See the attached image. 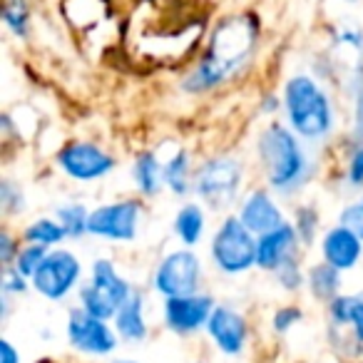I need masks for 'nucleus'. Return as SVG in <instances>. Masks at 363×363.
<instances>
[{
	"label": "nucleus",
	"mask_w": 363,
	"mask_h": 363,
	"mask_svg": "<svg viewBox=\"0 0 363 363\" xmlns=\"http://www.w3.org/2000/svg\"><path fill=\"white\" fill-rule=\"evenodd\" d=\"M318 249H321V262L331 264L341 274L356 269L363 259V239L348 227H343L341 222L331 224L321 234Z\"/></svg>",
	"instance_id": "obj_13"
},
{
	"label": "nucleus",
	"mask_w": 363,
	"mask_h": 363,
	"mask_svg": "<svg viewBox=\"0 0 363 363\" xmlns=\"http://www.w3.org/2000/svg\"><path fill=\"white\" fill-rule=\"evenodd\" d=\"M351 132L346 137L361 140L363 137V82L351 92Z\"/></svg>",
	"instance_id": "obj_35"
},
{
	"label": "nucleus",
	"mask_w": 363,
	"mask_h": 363,
	"mask_svg": "<svg viewBox=\"0 0 363 363\" xmlns=\"http://www.w3.org/2000/svg\"><path fill=\"white\" fill-rule=\"evenodd\" d=\"M356 303H358L356 294H338V296L328 303V318H331V326L333 328L351 326V316H353Z\"/></svg>",
	"instance_id": "obj_30"
},
{
	"label": "nucleus",
	"mask_w": 363,
	"mask_h": 363,
	"mask_svg": "<svg viewBox=\"0 0 363 363\" xmlns=\"http://www.w3.org/2000/svg\"><path fill=\"white\" fill-rule=\"evenodd\" d=\"M132 187L142 199H157L164 192V164L155 150H140L130 167Z\"/></svg>",
	"instance_id": "obj_16"
},
{
	"label": "nucleus",
	"mask_w": 363,
	"mask_h": 363,
	"mask_svg": "<svg viewBox=\"0 0 363 363\" xmlns=\"http://www.w3.org/2000/svg\"><path fill=\"white\" fill-rule=\"evenodd\" d=\"M67 341L72 348L92 356L112 353L117 346V331L102 318L90 316L82 308H72L67 316Z\"/></svg>",
	"instance_id": "obj_11"
},
{
	"label": "nucleus",
	"mask_w": 363,
	"mask_h": 363,
	"mask_svg": "<svg viewBox=\"0 0 363 363\" xmlns=\"http://www.w3.org/2000/svg\"><path fill=\"white\" fill-rule=\"evenodd\" d=\"M21 247H23L21 237H16L8 227L0 229V264H3V267H13Z\"/></svg>",
	"instance_id": "obj_34"
},
{
	"label": "nucleus",
	"mask_w": 363,
	"mask_h": 363,
	"mask_svg": "<svg viewBox=\"0 0 363 363\" xmlns=\"http://www.w3.org/2000/svg\"><path fill=\"white\" fill-rule=\"evenodd\" d=\"M343 187L351 192H363V137L353 140L346 137L343 145V167H341Z\"/></svg>",
	"instance_id": "obj_25"
},
{
	"label": "nucleus",
	"mask_w": 363,
	"mask_h": 363,
	"mask_svg": "<svg viewBox=\"0 0 363 363\" xmlns=\"http://www.w3.org/2000/svg\"><path fill=\"white\" fill-rule=\"evenodd\" d=\"M207 331L212 336L214 346L222 353H227V356L242 353L249 338V326L244 313H239L232 306H224V303H217V308H214L212 318L207 323Z\"/></svg>",
	"instance_id": "obj_15"
},
{
	"label": "nucleus",
	"mask_w": 363,
	"mask_h": 363,
	"mask_svg": "<svg viewBox=\"0 0 363 363\" xmlns=\"http://www.w3.org/2000/svg\"><path fill=\"white\" fill-rule=\"evenodd\" d=\"M289 222H291L294 229H296L301 247H311V244L318 239V227H321V212L316 209V204H311V202L296 204Z\"/></svg>",
	"instance_id": "obj_26"
},
{
	"label": "nucleus",
	"mask_w": 363,
	"mask_h": 363,
	"mask_svg": "<svg viewBox=\"0 0 363 363\" xmlns=\"http://www.w3.org/2000/svg\"><path fill=\"white\" fill-rule=\"evenodd\" d=\"M82 281V262L75 252L65 247L50 249L45 262L30 279V286L48 301L67 298Z\"/></svg>",
	"instance_id": "obj_9"
},
{
	"label": "nucleus",
	"mask_w": 363,
	"mask_h": 363,
	"mask_svg": "<svg viewBox=\"0 0 363 363\" xmlns=\"http://www.w3.org/2000/svg\"><path fill=\"white\" fill-rule=\"evenodd\" d=\"M247 164L239 155L219 152L204 157L194 172V197L212 212H229L244 197Z\"/></svg>",
	"instance_id": "obj_4"
},
{
	"label": "nucleus",
	"mask_w": 363,
	"mask_h": 363,
	"mask_svg": "<svg viewBox=\"0 0 363 363\" xmlns=\"http://www.w3.org/2000/svg\"><path fill=\"white\" fill-rule=\"evenodd\" d=\"M234 214H237L239 222H242L254 237L274 232V229H279L281 224L289 222L286 212H284V207L279 204L277 194H274L267 184H262V187H249Z\"/></svg>",
	"instance_id": "obj_10"
},
{
	"label": "nucleus",
	"mask_w": 363,
	"mask_h": 363,
	"mask_svg": "<svg viewBox=\"0 0 363 363\" xmlns=\"http://www.w3.org/2000/svg\"><path fill=\"white\" fill-rule=\"evenodd\" d=\"M48 252H50V249L38 247V244H23L21 252H18V257H16V262H13V267H16L26 279H33L38 269H40V264L45 262Z\"/></svg>",
	"instance_id": "obj_29"
},
{
	"label": "nucleus",
	"mask_w": 363,
	"mask_h": 363,
	"mask_svg": "<svg viewBox=\"0 0 363 363\" xmlns=\"http://www.w3.org/2000/svg\"><path fill=\"white\" fill-rule=\"evenodd\" d=\"M259 45L262 18L254 11L227 13L212 26L199 60L179 80V90L189 97H202L242 80L257 60Z\"/></svg>",
	"instance_id": "obj_1"
},
{
	"label": "nucleus",
	"mask_w": 363,
	"mask_h": 363,
	"mask_svg": "<svg viewBox=\"0 0 363 363\" xmlns=\"http://www.w3.org/2000/svg\"><path fill=\"white\" fill-rule=\"evenodd\" d=\"M90 212L92 209H87V204L82 202H62L55 207V212H52V217L60 222V227L65 229L67 239H72V242H80V239L90 237Z\"/></svg>",
	"instance_id": "obj_24"
},
{
	"label": "nucleus",
	"mask_w": 363,
	"mask_h": 363,
	"mask_svg": "<svg viewBox=\"0 0 363 363\" xmlns=\"http://www.w3.org/2000/svg\"><path fill=\"white\" fill-rule=\"evenodd\" d=\"M77 298H80L82 311H87L90 316H95V318H102V321H110V318H115L117 311H120V308H117V303L112 301V298H107L102 291H97L90 281L82 284L80 291H77Z\"/></svg>",
	"instance_id": "obj_27"
},
{
	"label": "nucleus",
	"mask_w": 363,
	"mask_h": 363,
	"mask_svg": "<svg viewBox=\"0 0 363 363\" xmlns=\"http://www.w3.org/2000/svg\"><path fill=\"white\" fill-rule=\"evenodd\" d=\"M115 321V331L125 341H145L147 338V318H145V296L135 291L125 303L120 306Z\"/></svg>",
	"instance_id": "obj_20"
},
{
	"label": "nucleus",
	"mask_w": 363,
	"mask_h": 363,
	"mask_svg": "<svg viewBox=\"0 0 363 363\" xmlns=\"http://www.w3.org/2000/svg\"><path fill=\"white\" fill-rule=\"evenodd\" d=\"M343 3H358V0H343Z\"/></svg>",
	"instance_id": "obj_41"
},
{
	"label": "nucleus",
	"mask_w": 363,
	"mask_h": 363,
	"mask_svg": "<svg viewBox=\"0 0 363 363\" xmlns=\"http://www.w3.org/2000/svg\"><path fill=\"white\" fill-rule=\"evenodd\" d=\"M145 202L142 197H125L115 202H105L92 207L90 212V237L112 244H130L137 239L145 219Z\"/></svg>",
	"instance_id": "obj_8"
},
{
	"label": "nucleus",
	"mask_w": 363,
	"mask_h": 363,
	"mask_svg": "<svg viewBox=\"0 0 363 363\" xmlns=\"http://www.w3.org/2000/svg\"><path fill=\"white\" fill-rule=\"evenodd\" d=\"M284 110L281 92H264L259 97V115L267 117V120H277V115Z\"/></svg>",
	"instance_id": "obj_37"
},
{
	"label": "nucleus",
	"mask_w": 363,
	"mask_h": 363,
	"mask_svg": "<svg viewBox=\"0 0 363 363\" xmlns=\"http://www.w3.org/2000/svg\"><path fill=\"white\" fill-rule=\"evenodd\" d=\"M254 160L264 177V184L277 197H296L311 184L316 160L306 142L289 130L284 120H267L254 137Z\"/></svg>",
	"instance_id": "obj_2"
},
{
	"label": "nucleus",
	"mask_w": 363,
	"mask_h": 363,
	"mask_svg": "<svg viewBox=\"0 0 363 363\" xmlns=\"http://www.w3.org/2000/svg\"><path fill=\"white\" fill-rule=\"evenodd\" d=\"M52 164L62 177L77 184H92L102 182L117 169V157L110 150L92 140H67L52 157Z\"/></svg>",
	"instance_id": "obj_6"
},
{
	"label": "nucleus",
	"mask_w": 363,
	"mask_h": 363,
	"mask_svg": "<svg viewBox=\"0 0 363 363\" xmlns=\"http://www.w3.org/2000/svg\"><path fill=\"white\" fill-rule=\"evenodd\" d=\"M87 281L92 284V286L97 289V291H102L107 298H112V301L117 303V308L122 306V303L127 301V298L135 294V289H132V284L127 281L125 277L120 274V269L115 267V262L112 259H95L90 267V277H87Z\"/></svg>",
	"instance_id": "obj_19"
},
{
	"label": "nucleus",
	"mask_w": 363,
	"mask_h": 363,
	"mask_svg": "<svg viewBox=\"0 0 363 363\" xmlns=\"http://www.w3.org/2000/svg\"><path fill=\"white\" fill-rule=\"evenodd\" d=\"M303 318L301 308L298 306H281L274 311V318H272V326L277 333H286L289 328H294L298 321Z\"/></svg>",
	"instance_id": "obj_36"
},
{
	"label": "nucleus",
	"mask_w": 363,
	"mask_h": 363,
	"mask_svg": "<svg viewBox=\"0 0 363 363\" xmlns=\"http://www.w3.org/2000/svg\"><path fill=\"white\" fill-rule=\"evenodd\" d=\"M209 209L202 202H184L172 217V234L182 247L194 249L202 244L209 224Z\"/></svg>",
	"instance_id": "obj_17"
},
{
	"label": "nucleus",
	"mask_w": 363,
	"mask_h": 363,
	"mask_svg": "<svg viewBox=\"0 0 363 363\" xmlns=\"http://www.w3.org/2000/svg\"><path fill=\"white\" fill-rule=\"evenodd\" d=\"M341 272L338 269H333L331 264L326 262H316L311 264V267L306 269V286L308 291H311V296L316 298V301H326L331 303L333 298L341 294Z\"/></svg>",
	"instance_id": "obj_21"
},
{
	"label": "nucleus",
	"mask_w": 363,
	"mask_h": 363,
	"mask_svg": "<svg viewBox=\"0 0 363 363\" xmlns=\"http://www.w3.org/2000/svg\"><path fill=\"white\" fill-rule=\"evenodd\" d=\"M358 298H363V291H358Z\"/></svg>",
	"instance_id": "obj_42"
},
{
	"label": "nucleus",
	"mask_w": 363,
	"mask_h": 363,
	"mask_svg": "<svg viewBox=\"0 0 363 363\" xmlns=\"http://www.w3.org/2000/svg\"><path fill=\"white\" fill-rule=\"evenodd\" d=\"M115 363H137V361H130V358H120V361H115Z\"/></svg>",
	"instance_id": "obj_40"
},
{
	"label": "nucleus",
	"mask_w": 363,
	"mask_h": 363,
	"mask_svg": "<svg viewBox=\"0 0 363 363\" xmlns=\"http://www.w3.org/2000/svg\"><path fill=\"white\" fill-rule=\"evenodd\" d=\"M30 286V279H26L16 267H3V277H0V291L6 296H18L26 294Z\"/></svg>",
	"instance_id": "obj_33"
},
{
	"label": "nucleus",
	"mask_w": 363,
	"mask_h": 363,
	"mask_svg": "<svg viewBox=\"0 0 363 363\" xmlns=\"http://www.w3.org/2000/svg\"><path fill=\"white\" fill-rule=\"evenodd\" d=\"M338 222L363 239V192H358L356 197L343 204L341 212H338Z\"/></svg>",
	"instance_id": "obj_31"
},
{
	"label": "nucleus",
	"mask_w": 363,
	"mask_h": 363,
	"mask_svg": "<svg viewBox=\"0 0 363 363\" xmlns=\"http://www.w3.org/2000/svg\"><path fill=\"white\" fill-rule=\"evenodd\" d=\"M274 279H277V284L284 289V291H298V289L306 284V272L301 269L298 259H294V262L284 264V267L274 274Z\"/></svg>",
	"instance_id": "obj_32"
},
{
	"label": "nucleus",
	"mask_w": 363,
	"mask_h": 363,
	"mask_svg": "<svg viewBox=\"0 0 363 363\" xmlns=\"http://www.w3.org/2000/svg\"><path fill=\"white\" fill-rule=\"evenodd\" d=\"M358 296V294H356ZM351 333L358 343H363V298H358L356 308H353V316H351Z\"/></svg>",
	"instance_id": "obj_38"
},
{
	"label": "nucleus",
	"mask_w": 363,
	"mask_h": 363,
	"mask_svg": "<svg viewBox=\"0 0 363 363\" xmlns=\"http://www.w3.org/2000/svg\"><path fill=\"white\" fill-rule=\"evenodd\" d=\"M0 363H21V356H18L16 346H13L8 338L0 341Z\"/></svg>",
	"instance_id": "obj_39"
},
{
	"label": "nucleus",
	"mask_w": 363,
	"mask_h": 363,
	"mask_svg": "<svg viewBox=\"0 0 363 363\" xmlns=\"http://www.w3.org/2000/svg\"><path fill=\"white\" fill-rule=\"evenodd\" d=\"M21 239L23 244H38V247H45V249H57L62 247L67 234L55 217H35L23 227Z\"/></svg>",
	"instance_id": "obj_22"
},
{
	"label": "nucleus",
	"mask_w": 363,
	"mask_h": 363,
	"mask_svg": "<svg viewBox=\"0 0 363 363\" xmlns=\"http://www.w3.org/2000/svg\"><path fill=\"white\" fill-rule=\"evenodd\" d=\"M298 249H301V242H298V234L294 229V224L291 222L281 224L274 232L257 237V269L277 274L284 264L298 259Z\"/></svg>",
	"instance_id": "obj_14"
},
{
	"label": "nucleus",
	"mask_w": 363,
	"mask_h": 363,
	"mask_svg": "<svg viewBox=\"0 0 363 363\" xmlns=\"http://www.w3.org/2000/svg\"><path fill=\"white\" fill-rule=\"evenodd\" d=\"M28 209V197L21 182H16L13 177H3L0 182V212L6 219H16L21 214H26Z\"/></svg>",
	"instance_id": "obj_28"
},
{
	"label": "nucleus",
	"mask_w": 363,
	"mask_h": 363,
	"mask_svg": "<svg viewBox=\"0 0 363 363\" xmlns=\"http://www.w3.org/2000/svg\"><path fill=\"white\" fill-rule=\"evenodd\" d=\"M209 259L214 269L227 277H239L257 267V237L239 222L237 214H227L209 239Z\"/></svg>",
	"instance_id": "obj_5"
},
{
	"label": "nucleus",
	"mask_w": 363,
	"mask_h": 363,
	"mask_svg": "<svg viewBox=\"0 0 363 363\" xmlns=\"http://www.w3.org/2000/svg\"><path fill=\"white\" fill-rule=\"evenodd\" d=\"M0 21L16 40H28L33 33V0H3Z\"/></svg>",
	"instance_id": "obj_23"
},
{
	"label": "nucleus",
	"mask_w": 363,
	"mask_h": 363,
	"mask_svg": "<svg viewBox=\"0 0 363 363\" xmlns=\"http://www.w3.org/2000/svg\"><path fill=\"white\" fill-rule=\"evenodd\" d=\"M164 164V189L177 199H187L189 194H194V172L197 164L192 160V152L187 147H177L167 160H162Z\"/></svg>",
	"instance_id": "obj_18"
},
{
	"label": "nucleus",
	"mask_w": 363,
	"mask_h": 363,
	"mask_svg": "<svg viewBox=\"0 0 363 363\" xmlns=\"http://www.w3.org/2000/svg\"><path fill=\"white\" fill-rule=\"evenodd\" d=\"M204 279V264L194 249L179 247L167 252L157 262L152 272V289L162 298H177V296H192L199 294Z\"/></svg>",
	"instance_id": "obj_7"
},
{
	"label": "nucleus",
	"mask_w": 363,
	"mask_h": 363,
	"mask_svg": "<svg viewBox=\"0 0 363 363\" xmlns=\"http://www.w3.org/2000/svg\"><path fill=\"white\" fill-rule=\"evenodd\" d=\"M284 122L306 145H323L338 127V110L326 82L313 72H294L281 85Z\"/></svg>",
	"instance_id": "obj_3"
},
{
	"label": "nucleus",
	"mask_w": 363,
	"mask_h": 363,
	"mask_svg": "<svg viewBox=\"0 0 363 363\" xmlns=\"http://www.w3.org/2000/svg\"><path fill=\"white\" fill-rule=\"evenodd\" d=\"M214 298L209 294H192V296H177V298H164V323L167 328H172L174 333H194L199 328H207L209 318H212Z\"/></svg>",
	"instance_id": "obj_12"
}]
</instances>
